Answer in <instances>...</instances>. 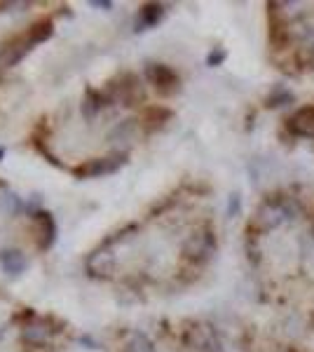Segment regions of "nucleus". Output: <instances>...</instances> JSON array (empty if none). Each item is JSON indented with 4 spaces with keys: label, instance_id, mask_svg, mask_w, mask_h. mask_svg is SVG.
<instances>
[{
    "label": "nucleus",
    "instance_id": "9",
    "mask_svg": "<svg viewBox=\"0 0 314 352\" xmlns=\"http://www.w3.org/2000/svg\"><path fill=\"white\" fill-rule=\"evenodd\" d=\"M293 101H295V96L289 87H284V85H275L272 92L267 94L265 106L267 109H282V106H289V104H293Z\"/></svg>",
    "mask_w": 314,
    "mask_h": 352
},
{
    "label": "nucleus",
    "instance_id": "11",
    "mask_svg": "<svg viewBox=\"0 0 314 352\" xmlns=\"http://www.w3.org/2000/svg\"><path fill=\"white\" fill-rule=\"evenodd\" d=\"M171 118V113L169 111H164V109H150L146 113V120L150 122V129H155L159 127V124H164V120H169Z\"/></svg>",
    "mask_w": 314,
    "mask_h": 352
},
{
    "label": "nucleus",
    "instance_id": "8",
    "mask_svg": "<svg viewBox=\"0 0 314 352\" xmlns=\"http://www.w3.org/2000/svg\"><path fill=\"white\" fill-rule=\"evenodd\" d=\"M36 226H38V249H49L56 237V226L54 219L49 217L47 212H40L36 214Z\"/></svg>",
    "mask_w": 314,
    "mask_h": 352
},
{
    "label": "nucleus",
    "instance_id": "6",
    "mask_svg": "<svg viewBox=\"0 0 314 352\" xmlns=\"http://www.w3.org/2000/svg\"><path fill=\"white\" fill-rule=\"evenodd\" d=\"M289 132L300 139H312L314 136V106H302L287 120Z\"/></svg>",
    "mask_w": 314,
    "mask_h": 352
},
{
    "label": "nucleus",
    "instance_id": "12",
    "mask_svg": "<svg viewBox=\"0 0 314 352\" xmlns=\"http://www.w3.org/2000/svg\"><path fill=\"white\" fill-rule=\"evenodd\" d=\"M225 56H227V52L223 47H214L209 52V56H207V64L209 66H221L223 61H225Z\"/></svg>",
    "mask_w": 314,
    "mask_h": 352
},
{
    "label": "nucleus",
    "instance_id": "13",
    "mask_svg": "<svg viewBox=\"0 0 314 352\" xmlns=\"http://www.w3.org/2000/svg\"><path fill=\"white\" fill-rule=\"evenodd\" d=\"M89 5H92V8H113V3H108V0H92V3H89Z\"/></svg>",
    "mask_w": 314,
    "mask_h": 352
},
{
    "label": "nucleus",
    "instance_id": "10",
    "mask_svg": "<svg viewBox=\"0 0 314 352\" xmlns=\"http://www.w3.org/2000/svg\"><path fill=\"white\" fill-rule=\"evenodd\" d=\"M0 263H3V268L8 272H12V275H19V272L26 268V258L21 252H5L3 256H0Z\"/></svg>",
    "mask_w": 314,
    "mask_h": 352
},
{
    "label": "nucleus",
    "instance_id": "2",
    "mask_svg": "<svg viewBox=\"0 0 314 352\" xmlns=\"http://www.w3.org/2000/svg\"><path fill=\"white\" fill-rule=\"evenodd\" d=\"M300 214V204L295 197H287V195H277V197H267L265 202L258 207L254 219V226L260 232H270L279 228L284 221L295 219Z\"/></svg>",
    "mask_w": 314,
    "mask_h": 352
},
{
    "label": "nucleus",
    "instance_id": "7",
    "mask_svg": "<svg viewBox=\"0 0 314 352\" xmlns=\"http://www.w3.org/2000/svg\"><path fill=\"white\" fill-rule=\"evenodd\" d=\"M162 19H164V5H159V3L141 5L139 16H136V31H146V28L157 26Z\"/></svg>",
    "mask_w": 314,
    "mask_h": 352
},
{
    "label": "nucleus",
    "instance_id": "5",
    "mask_svg": "<svg viewBox=\"0 0 314 352\" xmlns=\"http://www.w3.org/2000/svg\"><path fill=\"white\" fill-rule=\"evenodd\" d=\"M146 78L150 80L162 94H174L179 89V76L176 71L167 64H148L146 66Z\"/></svg>",
    "mask_w": 314,
    "mask_h": 352
},
{
    "label": "nucleus",
    "instance_id": "4",
    "mask_svg": "<svg viewBox=\"0 0 314 352\" xmlns=\"http://www.w3.org/2000/svg\"><path fill=\"white\" fill-rule=\"evenodd\" d=\"M214 249H216V237L211 235V230L204 228V230L192 232V235L186 240V244H183V256L188 261H192V263H204V261L211 258Z\"/></svg>",
    "mask_w": 314,
    "mask_h": 352
},
{
    "label": "nucleus",
    "instance_id": "3",
    "mask_svg": "<svg viewBox=\"0 0 314 352\" xmlns=\"http://www.w3.org/2000/svg\"><path fill=\"white\" fill-rule=\"evenodd\" d=\"M127 162V153H111V155L104 157H92V160L82 162L76 169V176L80 179H96V176H108V174H115L122 164Z\"/></svg>",
    "mask_w": 314,
    "mask_h": 352
},
{
    "label": "nucleus",
    "instance_id": "1",
    "mask_svg": "<svg viewBox=\"0 0 314 352\" xmlns=\"http://www.w3.org/2000/svg\"><path fill=\"white\" fill-rule=\"evenodd\" d=\"M52 33H54L52 19H40L36 24L28 26L26 31H21L19 36H12L8 43H3V47H0V73L14 68L33 47L45 43Z\"/></svg>",
    "mask_w": 314,
    "mask_h": 352
}]
</instances>
